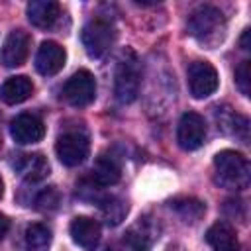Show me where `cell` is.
Instances as JSON below:
<instances>
[{"label":"cell","mask_w":251,"mask_h":251,"mask_svg":"<svg viewBox=\"0 0 251 251\" xmlns=\"http://www.w3.org/2000/svg\"><path fill=\"white\" fill-rule=\"evenodd\" d=\"M0 147H2V133H0Z\"/></svg>","instance_id":"obj_27"},{"label":"cell","mask_w":251,"mask_h":251,"mask_svg":"<svg viewBox=\"0 0 251 251\" xmlns=\"http://www.w3.org/2000/svg\"><path fill=\"white\" fill-rule=\"evenodd\" d=\"M122 169L112 155H100L92 167V182L96 186H112L120 180Z\"/></svg>","instance_id":"obj_17"},{"label":"cell","mask_w":251,"mask_h":251,"mask_svg":"<svg viewBox=\"0 0 251 251\" xmlns=\"http://www.w3.org/2000/svg\"><path fill=\"white\" fill-rule=\"evenodd\" d=\"M206 139V122L196 112H186L180 116L176 126V141L184 151L198 149Z\"/></svg>","instance_id":"obj_7"},{"label":"cell","mask_w":251,"mask_h":251,"mask_svg":"<svg viewBox=\"0 0 251 251\" xmlns=\"http://www.w3.org/2000/svg\"><path fill=\"white\" fill-rule=\"evenodd\" d=\"M59 14H61V8L53 0H31L27 4V20L41 29L53 27L55 22L59 20Z\"/></svg>","instance_id":"obj_14"},{"label":"cell","mask_w":251,"mask_h":251,"mask_svg":"<svg viewBox=\"0 0 251 251\" xmlns=\"http://www.w3.org/2000/svg\"><path fill=\"white\" fill-rule=\"evenodd\" d=\"M171 206L186 220V222H196L202 218V214L206 212V206L200 200L194 198H176L171 202Z\"/></svg>","instance_id":"obj_21"},{"label":"cell","mask_w":251,"mask_h":251,"mask_svg":"<svg viewBox=\"0 0 251 251\" xmlns=\"http://www.w3.org/2000/svg\"><path fill=\"white\" fill-rule=\"evenodd\" d=\"M51 245V229L43 224H29L24 233L25 251H47Z\"/></svg>","instance_id":"obj_18"},{"label":"cell","mask_w":251,"mask_h":251,"mask_svg":"<svg viewBox=\"0 0 251 251\" xmlns=\"http://www.w3.org/2000/svg\"><path fill=\"white\" fill-rule=\"evenodd\" d=\"M69 231L73 235V241L82 247V249H94L98 243H100V224L92 218H86V216H76L71 226H69Z\"/></svg>","instance_id":"obj_12"},{"label":"cell","mask_w":251,"mask_h":251,"mask_svg":"<svg viewBox=\"0 0 251 251\" xmlns=\"http://www.w3.org/2000/svg\"><path fill=\"white\" fill-rule=\"evenodd\" d=\"M249 33H251V31L245 29L243 35H241V41H239V43H241V49H243V51H249Z\"/></svg>","instance_id":"obj_25"},{"label":"cell","mask_w":251,"mask_h":251,"mask_svg":"<svg viewBox=\"0 0 251 251\" xmlns=\"http://www.w3.org/2000/svg\"><path fill=\"white\" fill-rule=\"evenodd\" d=\"M188 88L194 98H208L218 88V71L208 61H194L188 67Z\"/></svg>","instance_id":"obj_8"},{"label":"cell","mask_w":251,"mask_h":251,"mask_svg":"<svg viewBox=\"0 0 251 251\" xmlns=\"http://www.w3.org/2000/svg\"><path fill=\"white\" fill-rule=\"evenodd\" d=\"M114 35H116L114 25L106 18H92L90 22L84 24V27L80 31L84 51L92 59L102 57L110 49V45L114 43Z\"/></svg>","instance_id":"obj_4"},{"label":"cell","mask_w":251,"mask_h":251,"mask_svg":"<svg viewBox=\"0 0 251 251\" xmlns=\"http://www.w3.org/2000/svg\"><path fill=\"white\" fill-rule=\"evenodd\" d=\"M100 214H102V218L108 226H118L126 218L127 206L118 196H106V198L100 200Z\"/></svg>","instance_id":"obj_20"},{"label":"cell","mask_w":251,"mask_h":251,"mask_svg":"<svg viewBox=\"0 0 251 251\" xmlns=\"http://www.w3.org/2000/svg\"><path fill=\"white\" fill-rule=\"evenodd\" d=\"M139 84H141L139 61H137L135 53L131 49H127L118 59V67H116V75H114V94H116L118 102L131 104L139 94Z\"/></svg>","instance_id":"obj_3"},{"label":"cell","mask_w":251,"mask_h":251,"mask_svg":"<svg viewBox=\"0 0 251 251\" xmlns=\"http://www.w3.org/2000/svg\"><path fill=\"white\" fill-rule=\"evenodd\" d=\"M214 169H216V180L218 184L226 188L241 190L249 184V161L231 149H224L214 157Z\"/></svg>","instance_id":"obj_2"},{"label":"cell","mask_w":251,"mask_h":251,"mask_svg":"<svg viewBox=\"0 0 251 251\" xmlns=\"http://www.w3.org/2000/svg\"><path fill=\"white\" fill-rule=\"evenodd\" d=\"M14 169L27 182H39L49 175V163L41 153H24L14 161Z\"/></svg>","instance_id":"obj_13"},{"label":"cell","mask_w":251,"mask_h":251,"mask_svg":"<svg viewBox=\"0 0 251 251\" xmlns=\"http://www.w3.org/2000/svg\"><path fill=\"white\" fill-rule=\"evenodd\" d=\"M57 206H59V192L55 190V186L41 190L35 198V208L39 210H55Z\"/></svg>","instance_id":"obj_23"},{"label":"cell","mask_w":251,"mask_h":251,"mask_svg":"<svg viewBox=\"0 0 251 251\" xmlns=\"http://www.w3.org/2000/svg\"><path fill=\"white\" fill-rule=\"evenodd\" d=\"M65 59H67V53L59 43L43 41L35 55V69L43 76H53L63 69Z\"/></svg>","instance_id":"obj_11"},{"label":"cell","mask_w":251,"mask_h":251,"mask_svg":"<svg viewBox=\"0 0 251 251\" xmlns=\"http://www.w3.org/2000/svg\"><path fill=\"white\" fill-rule=\"evenodd\" d=\"M2 194H4V182H2V178H0V198H2Z\"/></svg>","instance_id":"obj_26"},{"label":"cell","mask_w":251,"mask_h":251,"mask_svg":"<svg viewBox=\"0 0 251 251\" xmlns=\"http://www.w3.org/2000/svg\"><path fill=\"white\" fill-rule=\"evenodd\" d=\"M235 86L243 96L251 94V61H241L235 69Z\"/></svg>","instance_id":"obj_22"},{"label":"cell","mask_w":251,"mask_h":251,"mask_svg":"<svg viewBox=\"0 0 251 251\" xmlns=\"http://www.w3.org/2000/svg\"><path fill=\"white\" fill-rule=\"evenodd\" d=\"M186 29L200 43L216 45L218 41L224 39L226 18H224L220 8L210 6V4H202V6H198L190 12L188 22H186Z\"/></svg>","instance_id":"obj_1"},{"label":"cell","mask_w":251,"mask_h":251,"mask_svg":"<svg viewBox=\"0 0 251 251\" xmlns=\"http://www.w3.org/2000/svg\"><path fill=\"white\" fill-rule=\"evenodd\" d=\"M206 241L214 251H239V241L233 227L226 222H216L206 231Z\"/></svg>","instance_id":"obj_15"},{"label":"cell","mask_w":251,"mask_h":251,"mask_svg":"<svg viewBox=\"0 0 251 251\" xmlns=\"http://www.w3.org/2000/svg\"><path fill=\"white\" fill-rule=\"evenodd\" d=\"M29 43H31V39L24 29L10 31L0 49V63L8 69L24 65V61L27 59V53H29Z\"/></svg>","instance_id":"obj_9"},{"label":"cell","mask_w":251,"mask_h":251,"mask_svg":"<svg viewBox=\"0 0 251 251\" xmlns=\"http://www.w3.org/2000/svg\"><path fill=\"white\" fill-rule=\"evenodd\" d=\"M94 96H96V78L86 69L76 71L63 86V98L75 108L88 106L94 100Z\"/></svg>","instance_id":"obj_5"},{"label":"cell","mask_w":251,"mask_h":251,"mask_svg":"<svg viewBox=\"0 0 251 251\" xmlns=\"http://www.w3.org/2000/svg\"><path fill=\"white\" fill-rule=\"evenodd\" d=\"M55 151H57L59 161L65 167H76L88 157L90 143L82 131L73 129V131H65L63 135H59L55 143Z\"/></svg>","instance_id":"obj_6"},{"label":"cell","mask_w":251,"mask_h":251,"mask_svg":"<svg viewBox=\"0 0 251 251\" xmlns=\"http://www.w3.org/2000/svg\"><path fill=\"white\" fill-rule=\"evenodd\" d=\"M8 229H10V220L4 214H0V239L8 233Z\"/></svg>","instance_id":"obj_24"},{"label":"cell","mask_w":251,"mask_h":251,"mask_svg":"<svg viewBox=\"0 0 251 251\" xmlns=\"http://www.w3.org/2000/svg\"><path fill=\"white\" fill-rule=\"evenodd\" d=\"M218 122H220L218 127L233 133L241 141H247V129H249V126H247V120L243 116L233 114L231 110H222V112H218Z\"/></svg>","instance_id":"obj_19"},{"label":"cell","mask_w":251,"mask_h":251,"mask_svg":"<svg viewBox=\"0 0 251 251\" xmlns=\"http://www.w3.org/2000/svg\"><path fill=\"white\" fill-rule=\"evenodd\" d=\"M31 92H33V82L24 75L10 76L0 86V98L6 104H20V102L27 100L31 96Z\"/></svg>","instance_id":"obj_16"},{"label":"cell","mask_w":251,"mask_h":251,"mask_svg":"<svg viewBox=\"0 0 251 251\" xmlns=\"http://www.w3.org/2000/svg\"><path fill=\"white\" fill-rule=\"evenodd\" d=\"M10 133H12L16 143L29 145V143H37L43 139L45 126H43L41 118H37L35 114H20L12 120Z\"/></svg>","instance_id":"obj_10"}]
</instances>
